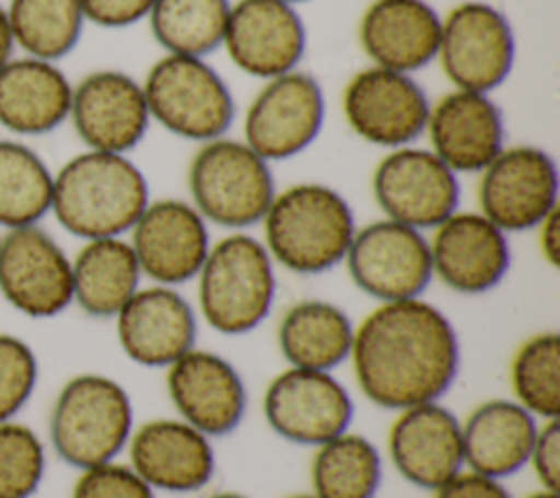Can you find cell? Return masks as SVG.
<instances>
[{
  "label": "cell",
  "mask_w": 560,
  "mask_h": 498,
  "mask_svg": "<svg viewBox=\"0 0 560 498\" xmlns=\"http://www.w3.org/2000/svg\"><path fill=\"white\" fill-rule=\"evenodd\" d=\"M527 498H560L558 491H549V489H538L534 494H529Z\"/></svg>",
  "instance_id": "cell-44"
},
{
  "label": "cell",
  "mask_w": 560,
  "mask_h": 498,
  "mask_svg": "<svg viewBox=\"0 0 560 498\" xmlns=\"http://www.w3.org/2000/svg\"><path fill=\"white\" fill-rule=\"evenodd\" d=\"M72 260V304L92 319H114L142 286L127 236L83 240Z\"/></svg>",
  "instance_id": "cell-28"
},
{
  "label": "cell",
  "mask_w": 560,
  "mask_h": 498,
  "mask_svg": "<svg viewBox=\"0 0 560 498\" xmlns=\"http://www.w3.org/2000/svg\"><path fill=\"white\" fill-rule=\"evenodd\" d=\"M284 2H289V4L295 7V4H302V2H311V0H284Z\"/></svg>",
  "instance_id": "cell-46"
},
{
  "label": "cell",
  "mask_w": 560,
  "mask_h": 498,
  "mask_svg": "<svg viewBox=\"0 0 560 498\" xmlns=\"http://www.w3.org/2000/svg\"><path fill=\"white\" fill-rule=\"evenodd\" d=\"M142 90L151 122L175 138L203 144L228 135L234 124V94L203 57L162 55L149 66Z\"/></svg>",
  "instance_id": "cell-7"
},
{
  "label": "cell",
  "mask_w": 560,
  "mask_h": 498,
  "mask_svg": "<svg viewBox=\"0 0 560 498\" xmlns=\"http://www.w3.org/2000/svg\"><path fill=\"white\" fill-rule=\"evenodd\" d=\"M122 354L149 369H166L197 345L199 315L175 286L149 284L114 317Z\"/></svg>",
  "instance_id": "cell-22"
},
{
  "label": "cell",
  "mask_w": 560,
  "mask_h": 498,
  "mask_svg": "<svg viewBox=\"0 0 560 498\" xmlns=\"http://www.w3.org/2000/svg\"><path fill=\"white\" fill-rule=\"evenodd\" d=\"M166 393L177 417L210 439L234 432L247 413V384L238 369L197 345L166 367Z\"/></svg>",
  "instance_id": "cell-21"
},
{
  "label": "cell",
  "mask_w": 560,
  "mask_h": 498,
  "mask_svg": "<svg viewBox=\"0 0 560 498\" xmlns=\"http://www.w3.org/2000/svg\"><path fill=\"white\" fill-rule=\"evenodd\" d=\"M7 17L15 48L46 61L68 57L85 26L81 0H9Z\"/></svg>",
  "instance_id": "cell-33"
},
{
  "label": "cell",
  "mask_w": 560,
  "mask_h": 498,
  "mask_svg": "<svg viewBox=\"0 0 560 498\" xmlns=\"http://www.w3.org/2000/svg\"><path fill=\"white\" fill-rule=\"evenodd\" d=\"M536 240H538V251L540 258L549 266L560 264V208H556L551 214H547L538 225H536Z\"/></svg>",
  "instance_id": "cell-41"
},
{
  "label": "cell",
  "mask_w": 560,
  "mask_h": 498,
  "mask_svg": "<svg viewBox=\"0 0 560 498\" xmlns=\"http://www.w3.org/2000/svg\"><path fill=\"white\" fill-rule=\"evenodd\" d=\"M512 398L540 422L560 419V334L527 336L510 360Z\"/></svg>",
  "instance_id": "cell-34"
},
{
  "label": "cell",
  "mask_w": 560,
  "mask_h": 498,
  "mask_svg": "<svg viewBox=\"0 0 560 498\" xmlns=\"http://www.w3.org/2000/svg\"><path fill=\"white\" fill-rule=\"evenodd\" d=\"M387 456L407 483L435 491L466 467L462 419L440 400L402 408L387 432Z\"/></svg>",
  "instance_id": "cell-23"
},
{
  "label": "cell",
  "mask_w": 560,
  "mask_h": 498,
  "mask_svg": "<svg viewBox=\"0 0 560 498\" xmlns=\"http://www.w3.org/2000/svg\"><path fill=\"white\" fill-rule=\"evenodd\" d=\"M133 428L127 389L105 374H77L66 380L48 419L55 454L77 470L116 461L127 450Z\"/></svg>",
  "instance_id": "cell-5"
},
{
  "label": "cell",
  "mask_w": 560,
  "mask_h": 498,
  "mask_svg": "<svg viewBox=\"0 0 560 498\" xmlns=\"http://www.w3.org/2000/svg\"><path fill=\"white\" fill-rule=\"evenodd\" d=\"M442 15L427 0H372L359 20V46L372 66L416 74L438 57Z\"/></svg>",
  "instance_id": "cell-25"
},
{
  "label": "cell",
  "mask_w": 560,
  "mask_h": 498,
  "mask_svg": "<svg viewBox=\"0 0 560 498\" xmlns=\"http://www.w3.org/2000/svg\"><path fill=\"white\" fill-rule=\"evenodd\" d=\"M52 170L28 144L0 140V227L39 225L50 214Z\"/></svg>",
  "instance_id": "cell-32"
},
{
  "label": "cell",
  "mask_w": 560,
  "mask_h": 498,
  "mask_svg": "<svg viewBox=\"0 0 560 498\" xmlns=\"http://www.w3.org/2000/svg\"><path fill=\"white\" fill-rule=\"evenodd\" d=\"M306 26L284 0H236L230 7L221 50L252 79H273L300 68L306 55Z\"/></svg>",
  "instance_id": "cell-19"
},
{
  "label": "cell",
  "mask_w": 560,
  "mask_h": 498,
  "mask_svg": "<svg viewBox=\"0 0 560 498\" xmlns=\"http://www.w3.org/2000/svg\"><path fill=\"white\" fill-rule=\"evenodd\" d=\"M431 100L416 74L365 66L343 85L341 114L363 142L392 151L424 135Z\"/></svg>",
  "instance_id": "cell-11"
},
{
  "label": "cell",
  "mask_w": 560,
  "mask_h": 498,
  "mask_svg": "<svg viewBox=\"0 0 560 498\" xmlns=\"http://www.w3.org/2000/svg\"><path fill=\"white\" fill-rule=\"evenodd\" d=\"M70 498H155V489L129 463L116 459L79 470Z\"/></svg>",
  "instance_id": "cell-37"
},
{
  "label": "cell",
  "mask_w": 560,
  "mask_h": 498,
  "mask_svg": "<svg viewBox=\"0 0 560 498\" xmlns=\"http://www.w3.org/2000/svg\"><path fill=\"white\" fill-rule=\"evenodd\" d=\"M0 295L31 319H50L72 306V260L39 225L0 236Z\"/></svg>",
  "instance_id": "cell-15"
},
{
  "label": "cell",
  "mask_w": 560,
  "mask_h": 498,
  "mask_svg": "<svg viewBox=\"0 0 560 498\" xmlns=\"http://www.w3.org/2000/svg\"><path fill=\"white\" fill-rule=\"evenodd\" d=\"M149 201L147 175L129 155L83 149L52 173L50 214L81 240L127 236Z\"/></svg>",
  "instance_id": "cell-2"
},
{
  "label": "cell",
  "mask_w": 560,
  "mask_h": 498,
  "mask_svg": "<svg viewBox=\"0 0 560 498\" xmlns=\"http://www.w3.org/2000/svg\"><path fill=\"white\" fill-rule=\"evenodd\" d=\"M127 454L129 465L155 491H199L217 470L212 439L179 417H155L136 426Z\"/></svg>",
  "instance_id": "cell-24"
},
{
  "label": "cell",
  "mask_w": 560,
  "mask_h": 498,
  "mask_svg": "<svg viewBox=\"0 0 560 498\" xmlns=\"http://www.w3.org/2000/svg\"><path fill=\"white\" fill-rule=\"evenodd\" d=\"M276 269L262 240L249 232H228L212 240L195 277L197 315L223 336L254 332L273 310Z\"/></svg>",
  "instance_id": "cell-4"
},
{
  "label": "cell",
  "mask_w": 560,
  "mask_h": 498,
  "mask_svg": "<svg viewBox=\"0 0 560 498\" xmlns=\"http://www.w3.org/2000/svg\"><path fill=\"white\" fill-rule=\"evenodd\" d=\"M326 94L317 76L295 68L262 81L243 118V140L269 164L302 155L322 133Z\"/></svg>",
  "instance_id": "cell-9"
},
{
  "label": "cell",
  "mask_w": 560,
  "mask_h": 498,
  "mask_svg": "<svg viewBox=\"0 0 560 498\" xmlns=\"http://www.w3.org/2000/svg\"><path fill=\"white\" fill-rule=\"evenodd\" d=\"M13 50H15V44H13V35L7 17V7L0 4V68L13 57Z\"/></svg>",
  "instance_id": "cell-42"
},
{
  "label": "cell",
  "mask_w": 560,
  "mask_h": 498,
  "mask_svg": "<svg viewBox=\"0 0 560 498\" xmlns=\"http://www.w3.org/2000/svg\"><path fill=\"white\" fill-rule=\"evenodd\" d=\"M477 177V210L505 234L536 229L560 208L558 164L542 146L505 144Z\"/></svg>",
  "instance_id": "cell-13"
},
{
  "label": "cell",
  "mask_w": 560,
  "mask_h": 498,
  "mask_svg": "<svg viewBox=\"0 0 560 498\" xmlns=\"http://www.w3.org/2000/svg\"><path fill=\"white\" fill-rule=\"evenodd\" d=\"M427 238L433 280L457 295H486L510 271V234L479 210H455Z\"/></svg>",
  "instance_id": "cell-18"
},
{
  "label": "cell",
  "mask_w": 560,
  "mask_h": 498,
  "mask_svg": "<svg viewBox=\"0 0 560 498\" xmlns=\"http://www.w3.org/2000/svg\"><path fill=\"white\" fill-rule=\"evenodd\" d=\"M155 0H81L85 22L101 28H127L147 20Z\"/></svg>",
  "instance_id": "cell-39"
},
{
  "label": "cell",
  "mask_w": 560,
  "mask_h": 498,
  "mask_svg": "<svg viewBox=\"0 0 560 498\" xmlns=\"http://www.w3.org/2000/svg\"><path fill=\"white\" fill-rule=\"evenodd\" d=\"M188 194L199 214L228 232L260 225L278 188L271 164L243 138L223 135L197 146L188 164Z\"/></svg>",
  "instance_id": "cell-6"
},
{
  "label": "cell",
  "mask_w": 560,
  "mask_h": 498,
  "mask_svg": "<svg viewBox=\"0 0 560 498\" xmlns=\"http://www.w3.org/2000/svg\"><path fill=\"white\" fill-rule=\"evenodd\" d=\"M348 363L363 398L398 413L444 398L459 374V336L424 297L383 301L354 323Z\"/></svg>",
  "instance_id": "cell-1"
},
{
  "label": "cell",
  "mask_w": 560,
  "mask_h": 498,
  "mask_svg": "<svg viewBox=\"0 0 560 498\" xmlns=\"http://www.w3.org/2000/svg\"><path fill=\"white\" fill-rule=\"evenodd\" d=\"M230 0H155L147 20L164 55L208 59L221 50Z\"/></svg>",
  "instance_id": "cell-31"
},
{
  "label": "cell",
  "mask_w": 560,
  "mask_h": 498,
  "mask_svg": "<svg viewBox=\"0 0 560 498\" xmlns=\"http://www.w3.org/2000/svg\"><path fill=\"white\" fill-rule=\"evenodd\" d=\"M260 225V240L276 266L298 275H319L343 264L359 227L350 201L322 181L278 190Z\"/></svg>",
  "instance_id": "cell-3"
},
{
  "label": "cell",
  "mask_w": 560,
  "mask_h": 498,
  "mask_svg": "<svg viewBox=\"0 0 560 498\" xmlns=\"http://www.w3.org/2000/svg\"><path fill=\"white\" fill-rule=\"evenodd\" d=\"M262 415L280 439L317 448L352 426L354 400L332 371L287 367L269 380Z\"/></svg>",
  "instance_id": "cell-14"
},
{
  "label": "cell",
  "mask_w": 560,
  "mask_h": 498,
  "mask_svg": "<svg viewBox=\"0 0 560 498\" xmlns=\"http://www.w3.org/2000/svg\"><path fill=\"white\" fill-rule=\"evenodd\" d=\"M127 240L142 277L175 288L197 277L212 245L210 223L188 199L175 197L151 199Z\"/></svg>",
  "instance_id": "cell-16"
},
{
  "label": "cell",
  "mask_w": 560,
  "mask_h": 498,
  "mask_svg": "<svg viewBox=\"0 0 560 498\" xmlns=\"http://www.w3.org/2000/svg\"><path fill=\"white\" fill-rule=\"evenodd\" d=\"M343 266L376 304L422 297L433 282L427 232L385 216L357 227Z\"/></svg>",
  "instance_id": "cell-10"
},
{
  "label": "cell",
  "mask_w": 560,
  "mask_h": 498,
  "mask_svg": "<svg viewBox=\"0 0 560 498\" xmlns=\"http://www.w3.org/2000/svg\"><path fill=\"white\" fill-rule=\"evenodd\" d=\"M287 498H317L313 494H293V496H287Z\"/></svg>",
  "instance_id": "cell-45"
},
{
  "label": "cell",
  "mask_w": 560,
  "mask_h": 498,
  "mask_svg": "<svg viewBox=\"0 0 560 498\" xmlns=\"http://www.w3.org/2000/svg\"><path fill=\"white\" fill-rule=\"evenodd\" d=\"M208 498H249V496L238 494V491H217V494H210Z\"/></svg>",
  "instance_id": "cell-43"
},
{
  "label": "cell",
  "mask_w": 560,
  "mask_h": 498,
  "mask_svg": "<svg viewBox=\"0 0 560 498\" xmlns=\"http://www.w3.org/2000/svg\"><path fill=\"white\" fill-rule=\"evenodd\" d=\"M37 371L33 347L15 334H0V424L26 406L37 384Z\"/></svg>",
  "instance_id": "cell-36"
},
{
  "label": "cell",
  "mask_w": 560,
  "mask_h": 498,
  "mask_svg": "<svg viewBox=\"0 0 560 498\" xmlns=\"http://www.w3.org/2000/svg\"><path fill=\"white\" fill-rule=\"evenodd\" d=\"M372 197L385 218L431 232L459 210L462 186L459 175L416 142L378 159L372 170Z\"/></svg>",
  "instance_id": "cell-12"
},
{
  "label": "cell",
  "mask_w": 560,
  "mask_h": 498,
  "mask_svg": "<svg viewBox=\"0 0 560 498\" xmlns=\"http://www.w3.org/2000/svg\"><path fill=\"white\" fill-rule=\"evenodd\" d=\"M422 138L455 175H479L508 144L505 116L492 94L451 87L431 100Z\"/></svg>",
  "instance_id": "cell-20"
},
{
  "label": "cell",
  "mask_w": 560,
  "mask_h": 498,
  "mask_svg": "<svg viewBox=\"0 0 560 498\" xmlns=\"http://www.w3.org/2000/svg\"><path fill=\"white\" fill-rule=\"evenodd\" d=\"M540 419L514 398H492L477 404L462 419L464 465L501 478L527 465Z\"/></svg>",
  "instance_id": "cell-27"
},
{
  "label": "cell",
  "mask_w": 560,
  "mask_h": 498,
  "mask_svg": "<svg viewBox=\"0 0 560 498\" xmlns=\"http://www.w3.org/2000/svg\"><path fill=\"white\" fill-rule=\"evenodd\" d=\"M68 120L85 149L129 155L151 127L142 81L118 68L88 72L72 83Z\"/></svg>",
  "instance_id": "cell-17"
},
{
  "label": "cell",
  "mask_w": 560,
  "mask_h": 498,
  "mask_svg": "<svg viewBox=\"0 0 560 498\" xmlns=\"http://www.w3.org/2000/svg\"><path fill=\"white\" fill-rule=\"evenodd\" d=\"M433 494L435 498H514L501 478H492L468 467H464Z\"/></svg>",
  "instance_id": "cell-40"
},
{
  "label": "cell",
  "mask_w": 560,
  "mask_h": 498,
  "mask_svg": "<svg viewBox=\"0 0 560 498\" xmlns=\"http://www.w3.org/2000/svg\"><path fill=\"white\" fill-rule=\"evenodd\" d=\"M72 81L57 66L28 55L0 68V127L13 135H44L68 122Z\"/></svg>",
  "instance_id": "cell-26"
},
{
  "label": "cell",
  "mask_w": 560,
  "mask_h": 498,
  "mask_svg": "<svg viewBox=\"0 0 560 498\" xmlns=\"http://www.w3.org/2000/svg\"><path fill=\"white\" fill-rule=\"evenodd\" d=\"M381 483L383 456L365 435L348 428L313 452L311 494L317 498H374Z\"/></svg>",
  "instance_id": "cell-30"
},
{
  "label": "cell",
  "mask_w": 560,
  "mask_h": 498,
  "mask_svg": "<svg viewBox=\"0 0 560 498\" xmlns=\"http://www.w3.org/2000/svg\"><path fill=\"white\" fill-rule=\"evenodd\" d=\"M352 339V317L328 299H300L278 323V349L287 367L335 371L348 363Z\"/></svg>",
  "instance_id": "cell-29"
},
{
  "label": "cell",
  "mask_w": 560,
  "mask_h": 498,
  "mask_svg": "<svg viewBox=\"0 0 560 498\" xmlns=\"http://www.w3.org/2000/svg\"><path fill=\"white\" fill-rule=\"evenodd\" d=\"M46 474L39 435L15 419L0 424V498H31Z\"/></svg>",
  "instance_id": "cell-35"
},
{
  "label": "cell",
  "mask_w": 560,
  "mask_h": 498,
  "mask_svg": "<svg viewBox=\"0 0 560 498\" xmlns=\"http://www.w3.org/2000/svg\"><path fill=\"white\" fill-rule=\"evenodd\" d=\"M527 465L540 489L558 491L560 487V419H545L538 426Z\"/></svg>",
  "instance_id": "cell-38"
},
{
  "label": "cell",
  "mask_w": 560,
  "mask_h": 498,
  "mask_svg": "<svg viewBox=\"0 0 560 498\" xmlns=\"http://www.w3.org/2000/svg\"><path fill=\"white\" fill-rule=\"evenodd\" d=\"M514 59V28L494 4L464 0L442 15L435 61L453 87L492 94L510 79Z\"/></svg>",
  "instance_id": "cell-8"
}]
</instances>
